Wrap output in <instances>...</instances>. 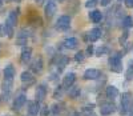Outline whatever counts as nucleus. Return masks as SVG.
I'll list each match as a JSON object with an SVG mask.
<instances>
[{"mask_svg": "<svg viewBox=\"0 0 133 116\" xmlns=\"http://www.w3.org/2000/svg\"><path fill=\"white\" fill-rule=\"evenodd\" d=\"M27 20H28V23H31L33 26H41V23H43V20L40 19V16L37 15V12H35V11H31L28 14Z\"/></svg>", "mask_w": 133, "mask_h": 116, "instance_id": "nucleus-15", "label": "nucleus"}, {"mask_svg": "<svg viewBox=\"0 0 133 116\" xmlns=\"http://www.w3.org/2000/svg\"><path fill=\"white\" fill-rule=\"evenodd\" d=\"M127 8H133V0H124Z\"/></svg>", "mask_w": 133, "mask_h": 116, "instance_id": "nucleus-35", "label": "nucleus"}, {"mask_svg": "<svg viewBox=\"0 0 133 116\" xmlns=\"http://www.w3.org/2000/svg\"><path fill=\"white\" fill-rule=\"evenodd\" d=\"M89 19L92 23H95V24H97V23H100L103 20V12L98 9H93L89 12Z\"/></svg>", "mask_w": 133, "mask_h": 116, "instance_id": "nucleus-21", "label": "nucleus"}, {"mask_svg": "<svg viewBox=\"0 0 133 116\" xmlns=\"http://www.w3.org/2000/svg\"><path fill=\"white\" fill-rule=\"evenodd\" d=\"M3 74H4V82L14 83V79H15V75H16V69H15L14 64H8V65H5Z\"/></svg>", "mask_w": 133, "mask_h": 116, "instance_id": "nucleus-6", "label": "nucleus"}, {"mask_svg": "<svg viewBox=\"0 0 133 116\" xmlns=\"http://www.w3.org/2000/svg\"><path fill=\"white\" fill-rule=\"evenodd\" d=\"M61 94H63V87L59 86L56 89H55V92H53V97L55 99H59V97H61Z\"/></svg>", "mask_w": 133, "mask_h": 116, "instance_id": "nucleus-30", "label": "nucleus"}, {"mask_svg": "<svg viewBox=\"0 0 133 116\" xmlns=\"http://www.w3.org/2000/svg\"><path fill=\"white\" fill-rule=\"evenodd\" d=\"M31 57H32V48H31V47H24L23 51H21V56H20L21 64L27 65V64L31 62Z\"/></svg>", "mask_w": 133, "mask_h": 116, "instance_id": "nucleus-12", "label": "nucleus"}, {"mask_svg": "<svg viewBox=\"0 0 133 116\" xmlns=\"http://www.w3.org/2000/svg\"><path fill=\"white\" fill-rule=\"evenodd\" d=\"M3 3H4V0H0V8L3 7Z\"/></svg>", "mask_w": 133, "mask_h": 116, "instance_id": "nucleus-41", "label": "nucleus"}, {"mask_svg": "<svg viewBox=\"0 0 133 116\" xmlns=\"http://www.w3.org/2000/svg\"><path fill=\"white\" fill-rule=\"evenodd\" d=\"M44 68V62H43V56H37L35 60L31 64V71L33 74H41Z\"/></svg>", "mask_w": 133, "mask_h": 116, "instance_id": "nucleus-9", "label": "nucleus"}, {"mask_svg": "<svg viewBox=\"0 0 133 116\" xmlns=\"http://www.w3.org/2000/svg\"><path fill=\"white\" fill-rule=\"evenodd\" d=\"M27 104H28V108H27L28 109V113L31 116H37V113L40 111V106H39L40 103H37L35 100V101H27Z\"/></svg>", "mask_w": 133, "mask_h": 116, "instance_id": "nucleus-17", "label": "nucleus"}, {"mask_svg": "<svg viewBox=\"0 0 133 116\" xmlns=\"http://www.w3.org/2000/svg\"><path fill=\"white\" fill-rule=\"evenodd\" d=\"M35 96H36V101H37V103L43 101L44 99H45V96H47V86H45V84H39V86L36 87V94H35Z\"/></svg>", "mask_w": 133, "mask_h": 116, "instance_id": "nucleus-11", "label": "nucleus"}, {"mask_svg": "<svg viewBox=\"0 0 133 116\" xmlns=\"http://www.w3.org/2000/svg\"><path fill=\"white\" fill-rule=\"evenodd\" d=\"M128 38H129V32H128V31H124L123 35L118 38V43H120L121 45H125L127 41H128Z\"/></svg>", "mask_w": 133, "mask_h": 116, "instance_id": "nucleus-26", "label": "nucleus"}, {"mask_svg": "<svg viewBox=\"0 0 133 116\" xmlns=\"http://www.w3.org/2000/svg\"><path fill=\"white\" fill-rule=\"evenodd\" d=\"M105 94H107V97L109 99V100H115L117 96H118V89H117V87H115V86H108L107 87V89H105Z\"/></svg>", "mask_w": 133, "mask_h": 116, "instance_id": "nucleus-19", "label": "nucleus"}, {"mask_svg": "<svg viewBox=\"0 0 133 116\" xmlns=\"http://www.w3.org/2000/svg\"><path fill=\"white\" fill-rule=\"evenodd\" d=\"M20 80H21L24 84H27V88H28V86H31V84L35 83V77L32 76V74H31L29 71H24L23 74H21Z\"/></svg>", "mask_w": 133, "mask_h": 116, "instance_id": "nucleus-18", "label": "nucleus"}, {"mask_svg": "<svg viewBox=\"0 0 133 116\" xmlns=\"http://www.w3.org/2000/svg\"><path fill=\"white\" fill-rule=\"evenodd\" d=\"M49 112H51V109L48 108V106H44V107H43V108H40V111H39L40 116H48V115H49Z\"/></svg>", "mask_w": 133, "mask_h": 116, "instance_id": "nucleus-31", "label": "nucleus"}, {"mask_svg": "<svg viewBox=\"0 0 133 116\" xmlns=\"http://www.w3.org/2000/svg\"><path fill=\"white\" fill-rule=\"evenodd\" d=\"M19 12H20V9H14V11H11V12L8 14V17H7V21H9L11 24H14L16 26V23H17V16H19Z\"/></svg>", "mask_w": 133, "mask_h": 116, "instance_id": "nucleus-24", "label": "nucleus"}, {"mask_svg": "<svg viewBox=\"0 0 133 116\" xmlns=\"http://www.w3.org/2000/svg\"><path fill=\"white\" fill-rule=\"evenodd\" d=\"M76 82V74L75 72H69L64 76V80H63V87L65 88H69L71 86H73Z\"/></svg>", "mask_w": 133, "mask_h": 116, "instance_id": "nucleus-16", "label": "nucleus"}, {"mask_svg": "<svg viewBox=\"0 0 133 116\" xmlns=\"http://www.w3.org/2000/svg\"><path fill=\"white\" fill-rule=\"evenodd\" d=\"M71 116H81V115H80V112H73Z\"/></svg>", "mask_w": 133, "mask_h": 116, "instance_id": "nucleus-38", "label": "nucleus"}, {"mask_svg": "<svg viewBox=\"0 0 133 116\" xmlns=\"http://www.w3.org/2000/svg\"><path fill=\"white\" fill-rule=\"evenodd\" d=\"M27 104V96L24 94H20L15 97L14 100V104H12V109L14 111H20L21 108H23L24 106Z\"/></svg>", "mask_w": 133, "mask_h": 116, "instance_id": "nucleus-7", "label": "nucleus"}, {"mask_svg": "<svg viewBox=\"0 0 133 116\" xmlns=\"http://www.w3.org/2000/svg\"><path fill=\"white\" fill-rule=\"evenodd\" d=\"M98 2L97 0H87V3H85V7L87 8H93L96 4H97Z\"/></svg>", "mask_w": 133, "mask_h": 116, "instance_id": "nucleus-32", "label": "nucleus"}, {"mask_svg": "<svg viewBox=\"0 0 133 116\" xmlns=\"http://www.w3.org/2000/svg\"><path fill=\"white\" fill-rule=\"evenodd\" d=\"M84 59H85V52H84V51H80V52H77V53L75 55V60H76L77 63L84 62Z\"/></svg>", "mask_w": 133, "mask_h": 116, "instance_id": "nucleus-28", "label": "nucleus"}, {"mask_svg": "<svg viewBox=\"0 0 133 116\" xmlns=\"http://www.w3.org/2000/svg\"><path fill=\"white\" fill-rule=\"evenodd\" d=\"M97 2H98V0H97Z\"/></svg>", "mask_w": 133, "mask_h": 116, "instance_id": "nucleus-44", "label": "nucleus"}, {"mask_svg": "<svg viewBox=\"0 0 133 116\" xmlns=\"http://www.w3.org/2000/svg\"><path fill=\"white\" fill-rule=\"evenodd\" d=\"M93 52H95V47H93V44H89L88 45V48H87V51H85V56H91V55H93Z\"/></svg>", "mask_w": 133, "mask_h": 116, "instance_id": "nucleus-33", "label": "nucleus"}, {"mask_svg": "<svg viewBox=\"0 0 133 116\" xmlns=\"http://www.w3.org/2000/svg\"><path fill=\"white\" fill-rule=\"evenodd\" d=\"M110 2H112V0H98V3L101 4V7H107V5H109Z\"/></svg>", "mask_w": 133, "mask_h": 116, "instance_id": "nucleus-34", "label": "nucleus"}, {"mask_svg": "<svg viewBox=\"0 0 133 116\" xmlns=\"http://www.w3.org/2000/svg\"><path fill=\"white\" fill-rule=\"evenodd\" d=\"M59 2H64V0H59Z\"/></svg>", "mask_w": 133, "mask_h": 116, "instance_id": "nucleus-43", "label": "nucleus"}, {"mask_svg": "<svg viewBox=\"0 0 133 116\" xmlns=\"http://www.w3.org/2000/svg\"><path fill=\"white\" fill-rule=\"evenodd\" d=\"M20 2H23V0H12L11 3H20Z\"/></svg>", "mask_w": 133, "mask_h": 116, "instance_id": "nucleus-40", "label": "nucleus"}, {"mask_svg": "<svg viewBox=\"0 0 133 116\" xmlns=\"http://www.w3.org/2000/svg\"><path fill=\"white\" fill-rule=\"evenodd\" d=\"M83 76H84L85 80H97L100 76H101V71L97 69V68H88Z\"/></svg>", "mask_w": 133, "mask_h": 116, "instance_id": "nucleus-10", "label": "nucleus"}, {"mask_svg": "<svg viewBox=\"0 0 133 116\" xmlns=\"http://www.w3.org/2000/svg\"><path fill=\"white\" fill-rule=\"evenodd\" d=\"M63 107H64V104H53L51 112L55 113V115H57V113H60V112L63 111Z\"/></svg>", "mask_w": 133, "mask_h": 116, "instance_id": "nucleus-27", "label": "nucleus"}, {"mask_svg": "<svg viewBox=\"0 0 133 116\" xmlns=\"http://www.w3.org/2000/svg\"><path fill=\"white\" fill-rule=\"evenodd\" d=\"M80 94H81V89L79 86H71L68 88V95L71 99H77V97H80Z\"/></svg>", "mask_w": 133, "mask_h": 116, "instance_id": "nucleus-23", "label": "nucleus"}, {"mask_svg": "<svg viewBox=\"0 0 133 116\" xmlns=\"http://www.w3.org/2000/svg\"><path fill=\"white\" fill-rule=\"evenodd\" d=\"M5 2H8V3H11V2H12V0H5Z\"/></svg>", "mask_w": 133, "mask_h": 116, "instance_id": "nucleus-42", "label": "nucleus"}, {"mask_svg": "<svg viewBox=\"0 0 133 116\" xmlns=\"http://www.w3.org/2000/svg\"><path fill=\"white\" fill-rule=\"evenodd\" d=\"M101 35H103L101 28H93V29H91L89 32H88L84 38H85V40H87V41H89V43H95V41H97L100 38H101Z\"/></svg>", "mask_w": 133, "mask_h": 116, "instance_id": "nucleus-5", "label": "nucleus"}, {"mask_svg": "<svg viewBox=\"0 0 133 116\" xmlns=\"http://www.w3.org/2000/svg\"><path fill=\"white\" fill-rule=\"evenodd\" d=\"M69 63V57L65 56V55H57V59H56V65H57V74L61 72L63 69L66 67V64Z\"/></svg>", "mask_w": 133, "mask_h": 116, "instance_id": "nucleus-13", "label": "nucleus"}, {"mask_svg": "<svg viewBox=\"0 0 133 116\" xmlns=\"http://www.w3.org/2000/svg\"><path fill=\"white\" fill-rule=\"evenodd\" d=\"M133 27V17L132 16H125L123 19V28L128 29V28H132Z\"/></svg>", "mask_w": 133, "mask_h": 116, "instance_id": "nucleus-25", "label": "nucleus"}, {"mask_svg": "<svg viewBox=\"0 0 133 116\" xmlns=\"http://www.w3.org/2000/svg\"><path fill=\"white\" fill-rule=\"evenodd\" d=\"M132 104V95L130 92H124L123 96H121V103H120V112L121 115H127L129 111V107Z\"/></svg>", "mask_w": 133, "mask_h": 116, "instance_id": "nucleus-2", "label": "nucleus"}, {"mask_svg": "<svg viewBox=\"0 0 133 116\" xmlns=\"http://www.w3.org/2000/svg\"><path fill=\"white\" fill-rule=\"evenodd\" d=\"M4 35V31H3V26H0V38Z\"/></svg>", "mask_w": 133, "mask_h": 116, "instance_id": "nucleus-37", "label": "nucleus"}, {"mask_svg": "<svg viewBox=\"0 0 133 116\" xmlns=\"http://www.w3.org/2000/svg\"><path fill=\"white\" fill-rule=\"evenodd\" d=\"M108 52H109L108 47H100V48H97V50H96V56H101V55L108 53Z\"/></svg>", "mask_w": 133, "mask_h": 116, "instance_id": "nucleus-29", "label": "nucleus"}, {"mask_svg": "<svg viewBox=\"0 0 133 116\" xmlns=\"http://www.w3.org/2000/svg\"><path fill=\"white\" fill-rule=\"evenodd\" d=\"M28 38H29L28 31H27L25 28L20 29V32L17 33V38H16V44H17V45H24V44H27Z\"/></svg>", "mask_w": 133, "mask_h": 116, "instance_id": "nucleus-14", "label": "nucleus"}, {"mask_svg": "<svg viewBox=\"0 0 133 116\" xmlns=\"http://www.w3.org/2000/svg\"><path fill=\"white\" fill-rule=\"evenodd\" d=\"M64 47L68 48V50H76L77 47H79V40H77L76 38H68L64 40Z\"/></svg>", "mask_w": 133, "mask_h": 116, "instance_id": "nucleus-20", "label": "nucleus"}, {"mask_svg": "<svg viewBox=\"0 0 133 116\" xmlns=\"http://www.w3.org/2000/svg\"><path fill=\"white\" fill-rule=\"evenodd\" d=\"M71 27V17L68 15H63L56 21V29L57 31H66Z\"/></svg>", "mask_w": 133, "mask_h": 116, "instance_id": "nucleus-3", "label": "nucleus"}, {"mask_svg": "<svg viewBox=\"0 0 133 116\" xmlns=\"http://www.w3.org/2000/svg\"><path fill=\"white\" fill-rule=\"evenodd\" d=\"M124 55L120 53V52H116L113 55L109 56L108 59V64H109V68L112 72H116V74H121L123 72V60H121V57Z\"/></svg>", "mask_w": 133, "mask_h": 116, "instance_id": "nucleus-1", "label": "nucleus"}, {"mask_svg": "<svg viewBox=\"0 0 133 116\" xmlns=\"http://www.w3.org/2000/svg\"><path fill=\"white\" fill-rule=\"evenodd\" d=\"M85 116H96L93 112H89V113H85Z\"/></svg>", "mask_w": 133, "mask_h": 116, "instance_id": "nucleus-39", "label": "nucleus"}, {"mask_svg": "<svg viewBox=\"0 0 133 116\" xmlns=\"http://www.w3.org/2000/svg\"><path fill=\"white\" fill-rule=\"evenodd\" d=\"M116 111V106L115 103H103L101 106H100V113H101L103 116H109L112 115L113 112Z\"/></svg>", "mask_w": 133, "mask_h": 116, "instance_id": "nucleus-8", "label": "nucleus"}, {"mask_svg": "<svg viewBox=\"0 0 133 116\" xmlns=\"http://www.w3.org/2000/svg\"><path fill=\"white\" fill-rule=\"evenodd\" d=\"M3 31H4V33L7 35V36L11 39V38H14V33H15V26H14V24H11L9 21H7V20H5L4 26H3Z\"/></svg>", "mask_w": 133, "mask_h": 116, "instance_id": "nucleus-22", "label": "nucleus"}, {"mask_svg": "<svg viewBox=\"0 0 133 116\" xmlns=\"http://www.w3.org/2000/svg\"><path fill=\"white\" fill-rule=\"evenodd\" d=\"M129 116H133V104H130V107H129Z\"/></svg>", "mask_w": 133, "mask_h": 116, "instance_id": "nucleus-36", "label": "nucleus"}, {"mask_svg": "<svg viewBox=\"0 0 133 116\" xmlns=\"http://www.w3.org/2000/svg\"><path fill=\"white\" fill-rule=\"evenodd\" d=\"M56 11H57V3L55 0H48L45 7H44V14H45V16L48 19L53 17L55 14H56Z\"/></svg>", "mask_w": 133, "mask_h": 116, "instance_id": "nucleus-4", "label": "nucleus"}]
</instances>
